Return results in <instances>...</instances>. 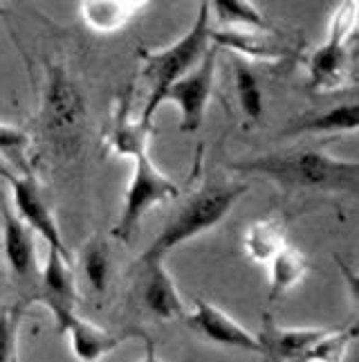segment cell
Wrapping results in <instances>:
<instances>
[{
    "label": "cell",
    "mask_w": 359,
    "mask_h": 362,
    "mask_svg": "<svg viewBox=\"0 0 359 362\" xmlns=\"http://www.w3.org/2000/svg\"><path fill=\"white\" fill-rule=\"evenodd\" d=\"M52 310V315L56 320V327L61 333H68L72 354L79 360H99L106 354H113L115 349H119L126 340H148V335L144 331H108L97 327V324L79 317L72 308L68 306H47Z\"/></svg>",
    "instance_id": "cell-8"
},
{
    "label": "cell",
    "mask_w": 359,
    "mask_h": 362,
    "mask_svg": "<svg viewBox=\"0 0 359 362\" xmlns=\"http://www.w3.org/2000/svg\"><path fill=\"white\" fill-rule=\"evenodd\" d=\"M142 9H146V3L138 0H88L81 3V18L95 32H117L123 25H128Z\"/></svg>",
    "instance_id": "cell-17"
},
{
    "label": "cell",
    "mask_w": 359,
    "mask_h": 362,
    "mask_svg": "<svg viewBox=\"0 0 359 362\" xmlns=\"http://www.w3.org/2000/svg\"><path fill=\"white\" fill-rule=\"evenodd\" d=\"M330 329H281L272 317H265L258 340L263 344V356L267 358H305V354L324 338Z\"/></svg>",
    "instance_id": "cell-14"
},
{
    "label": "cell",
    "mask_w": 359,
    "mask_h": 362,
    "mask_svg": "<svg viewBox=\"0 0 359 362\" xmlns=\"http://www.w3.org/2000/svg\"><path fill=\"white\" fill-rule=\"evenodd\" d=\"M212 43L233 49L241 59H281L288 54V45L274 32H245V30H212Z\"/></svg>",
    "instance_id": "cell-15"
},
{
    "label": "cell",
    "mask_w": 359,
    "mask_h": 362,
    "mask_svg": "<svg viewBox=\"0 0 359 362\" xmlns=\"http://www.w3.org/2000/svg\"><path fill=\"white\" fill-rule=\"evenodd\" d=\"M182 320L193 333L202 335L209 342L263 356V344L258 340V333L247 331L241 322H236L222 308L207 302V299H195L193 310H187V315Z\"/></svg>",
    "instance_id": "cell-10"
},
{
    "label": "cell",
    "mask_w": 359,
    "mask_h": 362,
    "mask_svg": "<svg viewBox=\"0 0 359 362\" xmlns=\"http://www.w3.org/2000/svg\"><path fill=\"white\" fill-rule=\"evenodd\" d=\"M359 122V106L353 102L337 104L328 110H321L315 115L296 117L286 129L281 131L283 137H299V135H337V133H355Z\"/></svg>",
    "instance_id": "cell-13"
},
{
    "label": "cell",
    "mask_w": 359,
    "mask_h": 362,
    "mask_svg": "<svg viewBox=\"0 0 359 362\" xmlns=\"http://www.w3.org/2000/svg\"><path fill=\"white\" fill-rule=\"evenodd\" d=\"M72 257L59 252V250L47 247V259L41 272V288L43 302L47 306H68L72 308L77 302V291H74V274L70 270Z\"/></svg>",
    "instance_id": "cell-16"
},
{
    "label": "cell",
    "mask_w": 359,
    "mask_h": 362,
    "mask_svg": "<svg viewBox=\"0 0 359 362\" xmlns=\"http://www.w3.org/2000/svg\"><path fill=\"white\" fill-rule=\"evenodd\" d=\"M233 90H236L238 106L250 122H258L263 115V90L254 68L245 59H233Z\"/></svg>",
    "instance_id": "cell-20"
},
{
    "label": "cell",
    "mask_w": 359,
    "mask_h": 362,
    "mask_svg": "<svg viewBox=\"0 0 359 362\" xmlns=\"http://www.w3.org/2000/svg\"><path fill=\"white\" fill-rule=\"evenodd\" d=\"M357 21V5L346 3L341 5L330 21L328 39L319 45L315 52L308 57V77H310V88L315 93H335L346 83L351 74V54L348 41L355 32Z\"/></svg>",
    "instance_id": "cell-5"
},
{
    "label": "cell",
    "mask_w": 359,
    "mask_h": 362,
    "mask_svg": "<svg viewBox=\"0 0 359 362\" xmlns=\"http://www.w3.org/2000/svg\"><path fill=\"white\" fill-rule=\"evenodd\" d=\"M30 146H32V137L28 131L14 127V124L0 122V158L7 160L20 176H32Z\"/></svg>",
    "instance_id": "cell-22"
},
{
    "label": "cell",
    "mask_w": 359,
    "mask_h": 362,
    "mask_svg": "<svg viewBox=\"0 0 359 362\" xmlns=\"http://www.w3.org/2000/svg\"><path fill=\"white\" fill-rule=\"evenodd\" d=\"M267 264H269V299H279L292 288H296L305 279L308 270H310L303 252H299L290 243L286 247H281Z\"/></svg>",
    "instance_id": "cell-18"
},
{
    "label": "cell",
    "mask_w": 359,
    "mask_h": 362,
    "mask_svg": "<svg viewBox=\"0 0 359 362\" xmlns=\"http://www.w3.org/2000/svg\"><path fill=\"white\" fill-rule=\"evenodd\" d=\"M229 169L243 176H263L274 180L281 189L292 192H328L348 194L359 192V165L355 160H341L319 148L265 153L229 162Z\"/></svg>",
    "instance_id": "cell-1"
},
{
    "label": "cell",
    "mask_w": 359,
    "mask_h": 362,
    "mask_svg": "<svg viewBox=\"0 0 359 362\" xmlns=\"http://www.w3.org/2000/svg\"><path fill=\"white\" fill-rule=\"evenodd\" d=\"M25 315V304L0 308V362L18 356V331Z\"/></svg>",
    "instance_id": "cell-26"
},
{
    "label": "cell",
    "mask_w": 359,
    "mask_h": 362,
    "mask_svg": "<svg viewBox=\"0 0 359 362\" xmlns=\"http://www.w3.org/2000/svg\"><path fill=\"white\" fill-rule=\"evenodd\" d=\"M148 127H144L142 122L138 124H130L126 117V110H121L119 122H117V129L113 135V146L115 151L121 156H140L146 153V146H148Z\"/></svg>",
    "instance_id": "cell-24"
},
{
    "label": "cell",
    "mask_w": 359,
    "mask_h": 362,
    "mask_svg": "<svg viewBox=\"0 0 359 362\" xmlns=\"http://www.w3.org/2000/svg\"><path fill=\"white\" fill-rule=\"evenodd\" d=\"M243 243L247 257L261 261V264H267L281 247L288 245L286 226L279 218H261L247 228Z\"/></svg>",
    "instance_id": "cell-19"
},
{
    "label": "cell",
    "mask_w": 359,
    "mask_h": 362,
    "mask_svg": "<svg viewBox=\"0 0 359 362\" xmlns=\"http://www.w3.org/2000/svg\"><path fill=\"white\" fill-rule=\"evenodd\" d=\"M133 160H135L133 178L128 185L126 198H123L121 214L113 228V236L119 241L130 239V234L138 230L140 221L153 207L178 196V185L155 167V162L148 158V151L135 156Z\"/></svg>",
    "instance_id": "cell-6"
},
{
    "label": "cell",
    "mask_w": 359,
    "mask_h": 362,
    "mask_svg": "<svg viewBox=\"0 0 359 362\" xmlns=\"http://www.w3.org/2000/svg\"><path fill=\"white\" fill-rule=\"evenodd\" d=\"M212 3H202L197 9V16L187 34L173 45L157 49V52H142V77L148 81V99L142 113V124L151 129V122L162 106V97L166 88L191 72L212 47Z\"/></svg>",
    "instance_id": "cell-3"
},
{
    "label": "cell",
    "mask_w": 359,
    "mask_h": 362,
    "mask_svg": "<svg viewBox=\"0 0 359 362\" xmlns=\"http://www.w3.org/2000/svg\"><path fill=\"white\" fill-rule=\"evenodd\" d=\"M0 14H3V7H0Z\"/></svg>",
    "instance_id": "cell-27"
},
{
    "label": "cell",
    "mask_w": 359,
    "mask_h": 362,
    "mask_svg": "<svg viewBox=\"0 0 359 362\" xmlns=\"http://www.w3.org/2000/svg\"><path fill=\"white\" fill-rule=\"evenodd\" d=\"M247 192H250V185L245 182H225V180L207 182L200 192H195L180 207L178 214L155 236V241L140 257V264L164 261V257L173 247H178L216 228Z\"/></svg>",
    "instance_id": "cell-2"
},
{
    "label": "cell",
    "mask_w": 359,
    "mask_h": 362,
    "mask_svg": "<svg viewBox=\"0 0 359 362\" xmlns=\"http://www.w3.org/2000/svg\"><path fill=\"white\" fill-rule=\"evenodd\" d=\"M212 9L218 23L225 25V30L274 32L272 23L252 3H243V0H220Z\"/></svg>",
    "instance_id": "cell-21"
},
{
    "label": "cell",
    "mask_w": 359,
    "mask_h": 362,
    "mask_svg": "<svg viewBox=\"0 0 359 362\" xmlns=\"http://www.w3.org/2000/svg\"><path fill=\"white\" fill-rule=\"evenodd\" d=\"M3 176L9 182L16 216L32 232L39 234L47 243V247L59 250V252L70 257V250L63 243V236H61L54 211L49 209L47 201L41 196V189H39V185H36L34 176H20V173H7V171H3Z\"/></svg>",
    "instance_id": "cell-9"
},
{
    "label": "cell",
    "mask_w": 359,
    "mask_h": 362,
    "mask_svg": "<svg viewBox=\"0 0 359 362\" xmlns=\"http://www.w3.org/2000/svg\"><path fill=\"white\" fill-rule=\"evenodd\" d=\"M357 338V327L348 324L346 329H330L310 351L305 354V360H341L351 344Z\"/></svg>",
    "instance_id": "cell-25"
},
{
    "label": "cell",
    "mask_w": 359,
    "mask_h": 362,
    "mask_svg": "<svg viewBox=\"0 0 359 362\" xmlns=\"http://www.w3.org/2000/svg\"><path fill=\"white\" fill-rule=\"evenodd\" d=\"M142 266L146 268L142 297L146 310L159 320H182L187 315V306L176 288V281L164 268V261H148Z\"/></svg>",
    "instance_id": "cell-12"
},
{
    "label": "cell",
    "mask_w": 359,
    "mask_h": 362,
    "mask_svg": "<svg viewBox=\"0 0 359 362\" xmlns=\"http://www.w3.org/2000/svg\"><path fill=\"white\" fill-rule=\"evenodd\" d=\"M81 266L90 288L97 295H104L110 281V257H108V247L102 239H95L92 243L85 245Z\"/></svg>",
    "instance_id": "cell-23"
},
{
    "label": "cell",
    "mask_w": 359,
    "mask_h": 362,
    "mask_svg": "<svg viewBox=\"0 0 359 362\" xmlns=\"http://www.w3.org/2000/svg\"><path fill=\"white\" fill-rule=\"evenodd\" d=\"M34 232L11 211L3 207V255L16 281H30L36 272Z\"/></svg>",
    "instance_id": "cell-11"
},
{
    "label": "cell",
    "mask_w": 359,
    "mask_h": 362,
    "mask_svg": "<svg viewBox=\"0 0 359 362\" xmlns=\"http://www.w3.org/2000/svg\"><path fill=\"white\" fill-rule=\"evenodd\" d=\"M214 81H216V47H209L200 64L166 88L162 104L173 102L180 108L182 133H195L202 127L209 99H212L214 93Z\"/></svg>",
    "instance_id": "cell-7"
},
{
    "label": "cell",
    "mask_w": 359,
    "mask_h": 362,
    "mask_svg": "<svg viewBox=\"0 0 359 362\" xmlns=\"http://www.w3.org/2000/svg\"><path fill=\"white\" fill-rule=\"evenodd\" d=\"M41 127L56 151L72 156L79 148L85 129V102L70 72L61 64H47Z\"/></svg>",
    "instance_id": "cell-4"
}]
</instances>
